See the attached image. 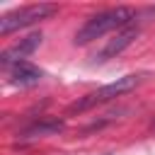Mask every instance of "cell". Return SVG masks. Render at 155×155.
<instances>
[{
	"instance_id": "6da1fadb",
	"label": "cell",
	"mask_w": 155,
	"mask_h": 155,
	"mask_svg": "<svg viewBox=\"0 0 155 155\" xmlns=\"http://www.w3.org/2000/svg\"><path fill=\"white\" fill-rule=\"evenodd\" d=\"M133 17H136V12H133L131 7H124V5L102 10V12L92 15V17L78 29L73 44H75V46H85V44H90V41H94V39H102L104 34H109V31H114V29L121 31V29L131 27V19H133Z\"/></svg>"
},
{
	"instance_id": "7a4b0ae2",
	"label": "cell",
	"mask_w": 155,
	"mask_h": 155,
	"mask_svg": "<svg viewBox=\"0 0 155 155\" xmlns=\"http://www.w3.org/2000/svg\"><path fill=\"white\" fill-rule=\"evenodd\" d=\"M140 80H143L140 75H124V78H119L116 82H109V85H104V87H99V90H94V92L80 97L78 102H73V104L68 107V114H82V111H87V109H94L97 104L111 102V99H116V97L131 92L133 87H138Z\"/></svg>"
},
{
	"instance_id": "3957f363",
	"label": "cell",
	"mask_w": 155,
	"mask_h": 155,
	"mask_svg": "<svg viewBox=\"0 0 155 155\" xmlns=\"http://www.w3.org/2000/svg\"><path fill=\"white\" fill-rule=\"evenodd\" d=\"M56 12H58V7L51 2H36V5H24L19 10H12L0 19V36H7V34L24 29V27H31L41 19H48Z\"/></svg>"
},
{
	"instance_id": "277c9868",
	"label": "cell",
	"mask_w": 155,
	"mask_h": 155,
	"mask_svg": "<svg viewBox=\"0 0 155 155\" xmlns=\"http://www.w3.org/2000/svg\"><path fill=\"white\" fill-rule=\"evenodd\" d=\"M136 36H138V27H126V29L116 31L111 39H107V44H104L99 51L92 53V63H104V61H109V58H116L124 48H128V46L133 44Z\"/></svg>"
},
{
	"instance_id": "5b68a950",
	"label": "cell",
	"mask_w": 155,
	"mask_h": 155,
	"mask_svg": "<svg viewBox=\"0 0 155 155\" xmlns=\"http://www.w3.org/2000/svg\"><path fill=\"white\" fill-rule=\"evenodd\" d=\"M39 44H41V34H39V31H34V34L15 41L12 46H7V48L0 53V65H2V68H12V65H17V63H24V58H27L29 53H34V51L39 48Z\"/></svg>"
},
{
	"instance_id": "8992f818",
	"label": "cell",
	"mask_w": 155,
	"mask_h": 155,
	"mask_svg": "<svg viewBox=\"0 0 155 155\" xmlns=\"http://www.w3.org/2000/svg\"><path fill=\"white\" fill-rule=\"evenodd\" d=\"M41 78H44V73H41L36 65L27 63V61H24V63H17V65L10 68V82H12V85H19V87L36 85Z\"/></svg>"
},
{
	"instance_id": "52a82bcc",
	"label": "cell",
	"mask_w": 155,
	"mask_h": 155,
	"mask_svg": "<svg viewBox=\"0 0 155 155\" xmlns=\"http://www.w3.org/2000/svg\"><path fill=\"white\" fill-rule=\"evenodd\" d=\"M58 131H63V121L61 119H41L36 124H31L22 133V138H44V136H53Z\"/></svg>"
},
{
	"instance_id": "ba28073f",
	"label": "cell",
	"mask_w": 155,
	"mask_h": 155,
	"mask_svg": "<svg viewBox=\"0 0 155 155\" xmlns=\"http://www.w3.org/2000/svg\"><path fill=\"white\" fill-rule=\"evenodd\" d=\"M153 126H155V121H153Z\"/></svg>"
}]
</instances>
